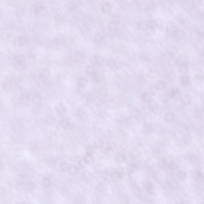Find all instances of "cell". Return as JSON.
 <instances>
[{
  "mask_svg": "<svg viewBox=\"0 0 204 204\" xmlns=\"http://www.w3.org/2000/svg\"><path fill=\"white\" fill-rule=\"evenodd\" d=\"M153 126L150 123H146L144 124L143 126H142V132L145 134H150L153 131Z\"/></svg>",
  "mask_w": 204,
  "mask_h": 204,
  "instance_id": "cell-8",
  "label": "cell"
},
{
  "mask_svg": "<svg viewBox=\"0 0 204 204\" xmlns=\"http://www.w3.org/2000/svg\"><path fill=\"white\" fill-rule=\"evenodd\" d=\"M187 61V57L184 55L179 56L176 59V62L179 65H182V64H186Z\"/></svg>",
  "mask_w": 204,
  "mask_h": 204,
  "instance_id": "cell-25",
  "label": "cell"
},
{
  "mask_svg": "<svg viewBox=\"0 0 204 204\" xmlns=\"http://www.w3.org/2000/svg\"><path fill=\"white\" fill-rule=\"evenodd\" d=\"M92 78H93V80L94 82L99 83V82H101L103 80V75L99 71H96V73L94 74L93 76L92 77Z\"/></svg>",
  "mask_w": 204,
  "mask_h": 204,
  "instance_id": "cell-28",
  "label": "cell"
},
{
  "mask_svg": "<svg viewBox=\"0 0 204 204\" xmlns=\"http://www.w3.org/2000/svg\"><path fill=\"white\" fill-rule=\"evenodd\" d=\"M178 71L182 74H185L188 71V67L186 64H182V65H179Z\"/></svg>",
  "mask_w": 204,
  "mask_h": 204,
  "instance_id": "cell-37",
  "label": "cell"
},
{
  "mask_svg": "<svg viewBox=\"0 0 204 204\" xmlns=\"http://www.w3.org/2000/svg\"><path fill=\"white\" fill-rule=\"evenodd\" d=\"M85 71H86V73L87 74V75H88L89 76H91L92 77L93 76L94 74L96 73V71L92 65H87V66H86V68H85Z\"/></svg>",
  "mask_w": 204,
  "mask_h": 204,
  "instance_id": "cell-15",
  "label": "cell"
},
{
  "mask_svg": "<svg viewBox=\"0 0 204 204\" xmlns=\"http://www.w3.org/2000/svg\"><path fill=\"white\" fill-rule=\"evenodd\" d=\"M175 204H184V202H182V201H176V203H175Z\"/></svg>",
  "mask_w": 204,
  "mask_h": 204,
  "instance_id": "cell-55",
  "label": "cell"
},
{
  "mask_svg": "<svg viewBox=\"0 0 204 204\" xmlns=\"http://www.w3.org/2000/svg\"><path fill=\"white\" fill-rule=\"evenodd\" d=\"M87 165V162L85 161V160L84 159H80V160L78 161V165H79V167H80V168H84L85 167H86Z\"/></svg>",
  "mask_w": 204,
  "mask_h": 204,
  "instance_id": "cell-49",
  "label": "cell"
},
{
  "mask_svg": "<svg viewBox=\"0 0 204 204\" xmlns=\"http://www.w3.org/2000/svg\"><path fill=\"white\" fill-rule=\"evenodd\" d=\"M66 41V38L62 34L57 35L55 38V43L57 45H63Z\"/></svg>",
  "mask_w": 204,
  "mask_h": 204,
  "instance_id": "cell-14",
  "label": "cell"
},
{
  "mask_svg": "<svg viewBox=\"0 0 204 204\" xmlns=\"http://www.w3.org/2000/svg\"><path fill=\"white\" fill-rule=\"evenodd\" d=\"M176 176H177L178 179L181 181H184L185 179L187 178V173L183 171H178L176 172Z\"/></svg>",
  "mask_w": 204,
  "mask_h": 204,
  "instance_id": "cell-29",
  "label": "cell"
},
{
  "mask_svg": "<svg viewBox=\"0 0 204 204\" xmlns=\"http://www.w3.org/2000/svg\"><path fill=\"white\" fill-rule=\"evenodd\" d=\"M196 78H199V79H203L204 78V73L203 71L202 70H198L197 71V73H196L195 74Z\"/></svg>",
  "mask_w": 204,
  "mask_h": 204,
  "instance_id": "cell-50",
  "label": "cell"
},
{
  "mask_svg": "<svg viewBox=\"0 0 204 204\" xmlns=\"http://www.w3.org/2000/svg\"><path fill=\"white\" fill-rule=\"evenodd\" d=\"M98 94L102 97H105L108 95V89L105 87H101L98 89Z\"/></svg>",
  "mask_w": 204,
  "mask_h": 204,
  "instance_id": "cell-36",
  "label": "cell"
},
{
  "mask_svg": "<svg viewBox=\"0 0 204 204\" xmlns=\"http://www.w3.org/2000/svg\"><path fill=\"white\" fill-rule=\"evenodd\" d=\"M180 80L182 85H183L184 86H186L190 83V77L189 75H187V74H182V75L180 76Z\"/></svg>",
  "mask_w": 204,
  "mask_h": 204,
  "instance_id": "cell-11",
  "label": "cell"
},
{
  "mask_svg": "<svg viewBox=\"0 0 204 204\" xmlns=\"http://www.w3.org/2000/svg\"><path fill=\"white\" fill-rule=\"evenodd\" d=\"M13 59L17 66L19 68L22 67L23 68L25 63V56L22 54H16L14 55Z\"/></svg>",
  "mask_w": 204,
  "mask_h": 204,
  "instance_id": "cell-3",
  "label": "cell"
},
{
  "mask_svg": "<svg viewBox=\"0 0 204 204\" xmlns=\"http://www.w3.org/2000/svg\"><path fill=\"white\" fill-rule=\"evenodd\" d=\"M90 61L93 65H104L105 63V59L101 56H92L90 58Z\"/></svg>",
  "mask_w": 204,
  "mask_h": 204,
  "instance_id": "cell-1",
  "label": "cell"
},
{
  "mask_svg": "<svg viewBox=\"0 0 204 204\" xmlns=\"http://www.w3.org/2000/svg\"><path fill=\"white\" fill-rule=\"evenodd\" d=\"M143 188L147 193H152V191L153 190V184L152 183L149 182V181H147V182H146L144 183L143 184Z\"/></svg>",
  "mask_w": 204,
  "mask_h": 204,
  "instance_id": "cell-16",
  "label": "cell"
},
{
  "mask_svg": "<svg viewBox=\"0 0 204 204\" xmlns=\"http://www.w3.org/2000/svg\"><path fill=\"white\" fill-rule=\"evenodd\" d=\"M158 166L160 169H163L167 166V162L166 161L165 159H159L158 162Z\"/></svg>",
  "mask_w": 204,
  "mask_h": 204,
  "instance_id": "cell-38",
  "label": "cell"
},
{
  "mask_svg": "<svg viewBox=\"0 0 204 204\" xmlns=\"http://www.w3.org/2000/svg\"><path fill=\"white\" fill-rule=\"evenodd\" d=\"M104 39H105V36L102 33H100V32L96 33V35L94 37V41L97 44H101V43H102L104 41Z\"/></svg>",
  "mask_w": 204,
  "mask_h": 204,
  "instance_id": "cell-20",
  "label": "cell"
},
{
  "mask_svg": "<svg viewBox=\"0 0 204 204\" xmlns=\"http://www.w3.org/2000/svg\"><path fill=\"white\" fill-rule=\"evenodd\" d=\"M194 116L197 119H201L203 116V111L201 109H196L194 111Z\"/></svg>",
  "mask_w": 204,
  "mask_h": 204,
  "instance_id": "cell-40",
  "label": "cell"
},
{
  "mask_svg": "<svg viewBox=\"0 0 204 204\" xmlns=\"http://www.w3.org/2000/svg\"><path fill=\"white\" fill-rule=\"evenodd\" d=\"M31 100V96L28 93H24L19 98V103L22 105H26Z\"/></svg>",
  "mask_w": 204,
  "mask_h": 204,
  "instance_id": "cell-7",
  "label": "cell"
},
{
  "mask_svg": "<svg viewBox=\"0 0 204 204\" xmlns=\"http://www.w3.org/2000/svg\"><path fill=\"white\" fill-rule=\"evenodd\" d=\"M146 27H147V25H146V23H144V22H140L138 24V28L139 29H143L144 30L146 29Z\"/></svg>",
  "mask_w": 204,
  "mask_h": 204,
  "instance_id": "cell-52",
  "label": "cell"
},
{
  "mask_svg": "<svg viewBox=\"0 0 204 204\" xmlns=\"http://www.w3.org/2000/svg\"><path fill=\"white\" fill-rule=\"evenodd\" d=\"M193 178L197 183L203 181V176L200 171H196L193 173Z\"/></svg>",
  "mask_w": 204,
  "mask_h": 204,
  "instance_id": "cell-19",
  "label": "cell"
},
{
  "mask_svg": "<svg viewBox=\"0 0 204 204\" xmlns=\"http://www.w3.org/2000/svg\"><path fill=\"white\" fill-rule=\"evenodd\" d=\"M166 29H167V32L169 34V35H171V36H173L174 34L175 31L177 29V28H176V25L174 23L172 22H169V23L167 24V27H166Z\"/></svg>",
  "mask_w": 204,
  "mask_h": 204,
  "instance_id": "cell-6",
  "label": "cell"
},
{
  "mask_svg": "<svg viewBox=\"0 0 204 204\" xmlns=\"http://www.w3.org/2000/svg\"><path fill=\"white\" fill-rule=\"evenodd\" d=\"M121 178H122V175L119 172H117V171H114L110 175L111 180L113 182H117L118 181H119Z\"/></svg>",
  "mask_w": 204,
  "mask_h": 204,
  "instance_id": "cell-13",
  "label": "cell"
},
{
  "mask_svg": "<svg viewBox=\"0 0 204 204\" xmlns=\"http://www.w3.org/2000/svg\"><path fill=\"white\" fill-rule=\"evenodd\" d=\"M70 165L68 163H63L61 166V169L63 172H68L70 169Z\"/></svg>",
  "mask_w": 204,
  "mask_h": 204,
  "instance_id": "cell-44",
  "label": "cell"
},
{
  "mask_svg": "<svg viewBox=\"0 0 204 204\" xmlns=\"http://www.w3.org/2000/svg\"><path fill=\"white\" fill-rule=\"evenodd\" d=\"M114 150L111 147H108L106 148L105 150V153L108 156H111L113 154Z\"/></svg>",
  "mask_w": 204,
  "mask_h": 204,
  "instance_id": "cell-51",
  "label": "cell"
},
{
  "mask_svg": "<svg viewBox=\"0 0 204 204\" xmlns=\"http://www.w3.org/2000/svg\"><path fill=\"white\" fill-rule=\"evenodd\" d=\"M59 124L62 128H68L71 126V123L68 120L66 119H62L59 121Z\"/></svg>",
  "mask_w": 204,
  "mask_h": 204,
  "instance_id": "cell-32",
  "label": "cell"
},
{
  "mask_svg": "<svg viewBox=\"0 0 204 204\" xmlns=\"http://www.w3.org/2000/svg\"><path fill=\"white\" fill-rule=\"evenodd\" d=\"M55 110L57 111V113H58L61 115L65 114L66 111V107H65V105H64L63 103L62 102L59 103L58 104H57V105H56Z\"/></svg>",
  "mask_w": 204,
  "mask_h": 204,
  "instance_id": "cell-12",
  "label": "cell"
},
{
  "mask_svg": "<svg viewBox=\"0 0 204 204\" xmlns=\"http://www.w3.org/2000/svg\"><path fill=\"white\" fill-rule=\"evenodd\" d=\"M168 168L171 171H174L178 168V165L175 162H170L169 165H168Z\"/></svg>",
  "mask_w": 204,
  "mask_h": 204,
  "instance_id": "cell-46",
  "label": "cell"
},
{
  "mask_svg": "<svg viewBox=\"0 0 204 204\" xmlns=\"http://www.w3.org/2000/svg\"><path fill=\"white\" fill-rule=\"evenodd\" d=\"M119 3H120V6H121V7H126L127 6V2L125 1H119Z\"/></svg>",
  "mask_w": 204,
  "mask_h": 204,
  "instance_id": "cell-54",
  "label": "cell"
},
{
  "mask_svg": "<svg viewBox=\"0 0 204 204\" xmlns=\"http://www.w3.org/2000/svg\"><path fill=\"white\" fill-rule=\"evenodd\" d=\"M141 99L144 102H148L150 101L152 99L151 98V95L150 93L147 92H145L143 93L142 94V96H141Z\"/></svg>",
  "mask_w": 204,
  "mask_h": 204,
  "instance_id": "cell-27",
  "label": "cell"
},
{
  "mask_svg": "<svg viewBox=\"0 0 204 204\" xmlns=\"http://www.w3.org/2000/svg\"><path fill=\"white\" fill-rule=\"evenodd\" d=\"M18 204H27L25 202H23V201H21V202H19Z\"/></svg>",
  "mask_w": 204,
  "mask_h": 204,
  "instance_id": "cell-57",
  "label": "cell"
},
{
  "mask_svg": "<svg viewBox=\"0 0 204 204\" xmlns=\"http://www.w3.org/2000/svg\"><path fill=\"white\" fill-rule=\"evenodd\" d=\"M100 7L102 12L107 13L109 12L111 9V5L110 2L108 1H104L101 2Z\"/></svg>",
  "mask_w": 204,
  "mask_h": 204,
  "instance_id": "cell-5",
  "label": "cell"
},
{
  "mask_svg": "<svg viewBox=\"0 0 204 204\" xmlns=\"http://www.w3.org/2000/svg\"><path fill=\"white\" fill-rule=\"evenodd\" d=\"M145 33L148 36H151L155 34V28H150V27H146V29H144Z\"/></svg>",
  "mask_w": 204,
  "mask_h": 204,
  "instance_id": "cell-39",
  "label": "cell"
},
{
  "mask_svg": "<svg viewBox=\"0 0 204 204\" xmlns=\"http://www.w3.org/2000/svg\"><path fill=\"white\" fill-rule=\"evenodd\" d=\"M185 33L184 31L182 29H177L176 31H175L173 37L177 39H182L185 37Z\"/></svg>",
  "mask_w": 204,
  "mask_h": 204,
  "instance_id": "cell-22",
  "label": "cell"
},
{
  "mask_svg": "<svg viewBox=\"0 0 204 204\" xmlns=\"http://www.w3.org/2000/svg\"><path fill=\"white\" fill-rule=\"evenodd\" d=\"M50 71L47 68H44L40 71V77L42 80H47L50 76Z\"/></svg>",
  "mask_w": 204,
  "mask_h": 204,
  "instance_id": "cell-9",
  "label": "cell"
},
{
  "mask_svg": "<svg viewBox=\"0 0 204 204\" xmlns=\"http://www.w3.org/2000/svg\"><path fill=\"white\" fill-rule=\"evenodd\" d=\"M84 159L85 161L87 162V163H91L92 162H94V160H95V158L93 156V155H89V154H87L86 156H85Z\"/></svg>",
  "mask_w": 204,
  "mask_h": 204,
  "instance_id": "cell-41",
  "label": "cell"
},
{
  "mask_svg": "<svg viewBox=\"0 0 204 204\" xmlns=\"http://www.w3.org/2000/svg\"><path fill=\"white\" fill-rule=\"evenodd\" d=\"M44 7L43 4H41L40 3L37 4L34 6V12L36 14H40L44 10Z\"/></svg>",
  "mask_w": 204,
  "mask_h": 204,
  "instance_id": "cell-24",
  "label": "cell"
},
{
  "mask_svg": "<svg viewBox=\"0 0 204 204\" xmlns=\"http://www.w3.org/2000/svg\"><path fill=\"white\" fill-rule=\"evenodd\" d=\"M68 172L71 175L74 176V175H75L77 174L78 169L77 168V167H75V166H71V167H70V169H69Z\"/></svg>",
  "mask_w": 204,
  "mask_h": 204,
  "instance_id": "cell-42",
  "label": "cell"
},
{
  "mask_svg": "<svg viewBox=\"0 0 204 204\" xmlns=\"http://www.w3.org/2000/svg\"><path fill=\"white\" fill-rule=\"evenodd\" d=\"M115 160H116V162H117V163H119V164H121V163H123V162H125L126 160V157L123 154H119L116 156V158H115Z\"/></svg>",
  "mask_w": 204,
  "mask_h": 204,
  "instance_id": "cell-31",
  "label": "cell"
},
{
  "mask_svg": "<svg viewBox=\"0 0 204 204\" xmlns=\"http://www.w3.org/2000/svg\"><path fill=\"white\" fill-rule=\"evenodd\" d=\"M51 184V180L49 178L44 177L41 181V185L44 188L49 187Z\"/></svg>",
  "mask_w": 204,
  "mask_h": 204,
  "instance_id": "cell-33",
  "label": "cell"
},
{
  "mask_svg": "<svg viewBox=\"0 0 204 204\" xmlns=\"http://www.w3.org/2000/svg\"><path fill=\"white\" fill-rule=\"evenodd\" d=\"M201 1H194L192 2V4H193V6H194L195 7H199L200 5H201Z\"/></svg>",
  "mask_w": 204,
  "mask_h": 204,
  "instance_id": "cell-53",
  "label": "cell"
},
{
  "mask_svg": "<svg viewBox=\"0 0 204 204\" xmlns=\"http://www.w3.org/2000/svg\"><path fill=\"white\" fill-rule=\"evenodd\" d=\"M168 184H169L170 189L173 190H177L178 188V183L176 182V180H170L169 183H168Z\"/></svg>",
  "mask_w": 204,
  "mask_h": 204,
  "instance_id": "cell-34",
  "label": "cell"
},
{
  "mask_svg": "<svg viewBox=\"0 0 204 204\" xmlns=\"http://www.w3.org/2000/svg\"><path fill=\"white\" fill-rule=\"evenodd\" d=\"M181 100L183 104H185V105H188L192 101V97L189 94H184L181 96Z\"/></svg>",
  "mask_w": 204,
  "mask_h": 204,
  "instance_id": "cell-23",
  "label": "cell"
},
{
  "mask_svg": "<svg viewBox=\"0 0 204 204\" xmlns=\"http://www.w3.org/2000/svg\"><path fill=\"white\" fill-rule=\"evenodd\" d=\"M148 103V107L149 110H154L156 108V102L154 101V100H153V99H151Z\"/></svg>",
  "mask_w": 204,
  "mask_h": 204,
  "instance_id": "cell-43",
  "label": "cell"
},
{
  "mask_svg": "<svg viewBox=\"0 0 204 204\" xmlns=\"http://www.w3.org/2000/svg\"><path fill=\"white\" fill-rule=\"evenodd\" d=\"M31 99L32 101L35 104H40L41 102V97L40 95L38 93H35L32 95V96H31Z\"/></svg>",
  "mask_w": 204,
  "mask_h": 204,
  "instance_id": "cell-18",
  "label": "cell"
},
{
  "mask_svg": "<svg viewBox=\"0 0 204 204\" xmlns=\"http://www.w3.org/2000/svg\"><path fill=\"white\" fill-rule=\"evenodd\" d=\"M126 169L129 173H134L137 169V166L134 163H130L127 167Z\"/></svg>",
  "mask_w": 204,
  "mask_h": 204,
  "instance_id": "cell-35",
  "label": "cell"
},
{
  "mask_svg": "<svg viewBox=\"0 0 204 204\" xmlns=\"http://www.w3.org/2000/svg\"><path fill=\"white\" fill-rule=\"evenodd\" d=\"M20 189L27 192H32L34 190L35 185L33 183L31 182L23 183V184H20Z\"/></svg>",
  "mask_w": 204,
  "mask_h": 204,
  "instance_id": "cell-4",
  "label": "cell"
},
{
  "mask_svg": "<svg viewBox=\"0 0 204 204\" xmlns=\"http://www.w3.org/2000/svg\"><path fill=\"white\" fill-rule=\"evenodd\" d=\"M86 153L89 155H92L95 153L96 151V148L94 145H88L86 147Z\"/></svg>",
  "mask_w": 204,
  "mask_h": 204,
  "instance_id": "cell-30",
  "label": "cell"
},
{
  "mask_svg": "<svg viewBox=\"0 0 204 204\" xmlns=\"http://www.w3.org/2000/svg\"><path fill=\"white\" fill-rule=\"evenodd\" d=\"M165 81L163 79H159L156 82L155 87L157 89H162L165 86Z\"/></svg>",
  "mask_w": 204,
  "mask_h": 204,
  "instance_id": "cell-26",
  "label": "cell"
},
{
  "mask_svg": "<svg viewBox=\"0 0 204 204\" xmlns=\"http://www.w3.org/2000/svg\"><path fill=\"white\" fill-rule=\"evenodd\" d=\"M146 25H147V27H150V28H155V27L157 26V23L155 20H150L148 22H146Z\"/></svg>",
  "mask_w": 204,
  "mask_h": 204,
  "instance_id": "cell-45",
  "label": "cell"
},
{
  "mask_svg": "<svg viewBox=\"0 0 204 204\" xmlns=\"http://www.w3.org/2000/svg\"><path fill=\"white\" fill-rule=\"evenodd\" d=\"M28 40L26 37L19 36L14 39L13 43L16 46H23L28 44Z\"/></svg>",
  "mask_w": 204,
  "mask_h": 204,
  "instance_id": "cell-2",
  "label": "cell"
},
{
  "mask_svg": "<svg viewBox=\"0 0 204 204\" xmlns=\"http://www.w3.org/2000/svg\"><path fill=\"white\" fill-rule=\"evenodd\" d=\"M87 84V78L84 77H80L78 78L77 80V85L80 87H86Z\"/></svg>",
  "mask_w": 204,
  "mask_h": 204,
  "instance_id": "cell-21",
  "label": "cell"
},
{
  "mask_svg": "<svg viewBox=\"0 0 204 204\" xmlns=\"http://www.w3.org/2000/svg\"><path fill=\"white\" fill-rule=\"evenodd\" d=\"M2 169H3V166H2V163L0 162V171H1Z\"/></svg>",
  "mask_w": 204,
  "mask_h": 204,
  "instance_id": "cell-56",
  "label": "cell"
},
{
  "mask_svg": "<svg viewBox=\"0 0 204 204\" xmlns=\"http://www.w3.org/2000/svg\"><path fill=\"white\" fill-rule=\"evenodd\" d=\"M95 147H96V148L99 149L102 148L104 147V142H103L102 141L98 140V141H96V142L95 143Z\"/></svg>",
  "mask_w": 204,
  "mask_h": 204,
  "instance_id": "cell-48",
  "label": "cell"
},
{
  "mask_svg": "<svg viewBox=\"0 0 204 204\" xmlns=\"http://www.w3.org/2000/svg\"><path fill=\"white\" fill-rule=\"evenodd\" d=\"M107 64L110 68H114L116 66V62L115 61V60L112 59L108 60V62H107Z\"/></svg>",
  "mask_w": 204,
  "mask_h": 204,
  "instance_id": "cell-47",
  "label": "cell"
},
{
  "mask_svg": "<svg viewBox=\"0 0 204 204\" xmlns=\"http://www.w3.org/2000/svg\"><path fill=\"white\" fill-rule=\"evenodd\" d=\"M108 28L112 32H115L117 31L119 28V23L117 20L112 19L108 23Z\"/></svg>",
  "mask_w": 204,
  "mask_h": 204,
  "instance_id": "cell-10",
  "label": "cell"
},
{
  "mask_svg": "<svg viewBox=\"0 0 204 204\" xmlns=\"http://www.w3.org/2000/svg\"><path fill=\"white\" fill-rule=\"evenodd\" d=\"M164 120L167 123L172 122L175 120L174 114L171 113V112H168V113H166L164 116Z\"/></svg>",
  "mask_w": 204,
  "mask_h": 204,
  "instance_id": "cell-17",
  "label": "cell"
}]
</instances>
